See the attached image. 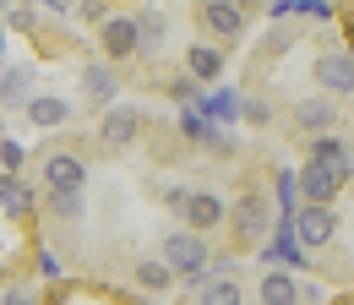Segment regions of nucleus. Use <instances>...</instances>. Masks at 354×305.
Instances as JSON below:
<instances>
[{"instance_id": "30", "label": "nucleus", "mask_w": 354, "mask_h": 305, "mask_svg": "<svg viewBox=\"0 0 354 305\" xmlns=\"http://www.w3.org/2000/svg\"><path fill=\"white\" fill-rule=\"evenodd\" d=\"M82 17H98V22H104V17H109V0H82Z\"/></svg>"}, {"instance_id": "34", "label": "nucleus", "mask_w": 354, "mask_h": 305, "mask_svg": "<svg viewBox=\"0 0 354 305\" xmlns=\"http://www.w3.org/2000/svg\"><path fill=\"white\" fill-rule=\"evenodd\" d=\"M0 278H6V267H0Z\"/></svg>"}, {"instance_id": "14", "label": "nucleus", "mask_w": 354, "mask_h": 305, "mask_svg": "<svg viewBox=\"0 0 354 305\" xmlns=\"http://www.w3.org/2000/svg\"><path fill=\"white\" fill-rule=\"evenodd\" d=\"M257 300H262V305H300V284H295V272H283V267L262 272V284H257Z\"/></svg>"}, {"instance_id": "3", "label": "nucleus", "mask_w": 354, "mask_h": 305, "mask_svg": "<svg viewBox=\"0 0 354 305\" xmlns=\"http://www.w3.org/2000/svg\"><path fill=\"white\" fill-rule=\"evenodd\" d=\"M223 218L234 223V234H240V246H257L267 240V229H272V218H267V202L251 191V196H240L234 207H223Z\"/></svg>"}, {"instance_id": "32", "label": "nucleus", "mask_w": 354, "mask_h": 305, "mask_svg": "<svg viewBox=\"0 0 354 305\" xmlns=\"http://www.w3.org/2000/svg\"><path fill=\"white\" fill-rule=\"evenodd\" d=\"M44 6H49V11H66V6H71V0H44Z\"/></svg>"}, {"instance_id": "18", "label": "nucleus", "mask_w": 354, "mask_h": 305, "mask_svg": "<svg viewBox=\"0 0 354 305\" xmlns=\"http://www.w3.org/2000/svg\"><path fill=\"white\" fill-rule=\"evenodd\" d=\"M196 305H245V295H240L234 272H218V278H202V300Z\"/></svg>"}, {"instance_id": "26", "label": "nucleus", "mask_w": 354, "mask_h": 305, "mask_svg": "<svg viewBox=\"0 0 354 305\" xmlns=\"http://www.w3.org/2000/svg\"><path fill=\"white\" fill-rule=\"evenodd\" d=\"M196 87H202V82H196V77L185 71V77H175V82H169V93H175L180 104H196Z\"/></svg>"}, {"instance_id": "20", "label": "nucleus", "mask_w": 354, "mask_h": 305, "mask_svg": "<svg viewBox=\"0 0 354 305\" xmlns=\"http://www.w3.org/2000/svg\"><path fill=\"white\" fill-rule=\"evenodd\" d=\"M44 207L60 218V223H77V218L88 213V207H82V191H49V196H44Z\"/></svg>"}, {"instance_id": "17", "label": "nucleus", "mask_w": 354, "mask_h": 305, "mask_svg": "<svg viewBox=\"0 0 354 305\" xmlns=\"http://www.w3.org/2000/svg\"><path fill=\"white\" fill-rule=\"evenodd\" d=\"M185 71L196 77V82H213L223 71V49H213V44H191V55H185Z\"/></svg>"}, {"instance_id": "10", "label": "nucleus", "mask_w": 354, "mask_h": 305, "mask_svg": "<svg viewBox=\"0 0 354 305\" xmlns=\"http://www.w3.org/2000/svg\"><path fill=\"white\" fill-rule=\"evenodd\" d=\"M202 28H207V33H218V39H240L245 17H240V6H234V0H202Z\"/></svg>"}, {"instance_id": "11", "label": "nucleus", "mask_w": 354, "mask_h": 305, "mask_svg": "<svg viewBox=\"0 0 354 305\" xmlns=\"http://www.w3.org/2000/svg\"><path fill=\"white\" fill-rule=\"evenodd\" d=\"M0 207L11 218H33V207H39V202H33V185L17 169H0Z\"/></svg>"}, {"instance_id": "19", "label": "nucleus", "mask_w": 354, "mask_h": 305, "mask_svg": "<svg viewBox=\"0 0 354 305\" xmlns=\"http://www.w3.org/2000/svg\"><path fill=\"white\" fill-rule=\"evenodd\" d=\"M278 261H289L295 272H300V267H310V257H306V246L295 240V223H289V218H278Z\"/></svg>"}, {"instance_id": "6", "label": "nucleus", "mask_w": 354, "mask_h": 305, "mask_svg": "<svg viewBox=\"0 0 354 305\" xmlns=\"http://www.w3.org/2000/svg\"><path fill=\"white\" fill-rule=\"evenodd\" d=\"M295 185H300V202H333L338 191H344V174H333V169H322L316 158H310L306 169L295 174Z\"/></svg>"}, {"instance_id": "16", "label": "nucleus", "mask_w": 354, "mask_h": 305, "mask_svg": "<svg viewBox=\"0 0 354 305\" xmlns=\"http://www.w3.org/2000/svg\"><path fill=\"white\" fill-rule=\"evenodd\" d=\"M33 82H39L33 66H11V71H0V104H6V109L28 104V98H33Z\"/></svg>"}, {"instance_id": "21", "label": "nucleus", "mask_w": 354, "mask_h": 305, "mask_svg": "<svg viewBox=\"0 0 354 305\" xmlns=\"http://www.w3.org/2000/svg\"><path fill=\"white\" fill-rule=\"evenodd\" d=\"M82 82H88V98H98V104H109V98H115V71H109L104 60H93L88 71H82Z\"/></svg>"}, {"instance_id": "25", "label": "nucleus", "mask_w": 354, "mask_h": 305, "mask_svg": "<svg viewBox=\"0 0 354 305\" xmlns=\"http://www.w3.org/2000/svg\"><path fill=\"white\" fill-rule=\"evenodd\" d=\"M0 169H22V142L0 136Z\"/></svg>"}, {"instance_id": "22", "label": "nucleus", "mask_w": 354, "mask_h": 305, "mask_svg": "<svg viewBox=\"0 0 354 305\" xmlns=\"http://www.w3.org/2000/svg\"><path fill=\"white\" fill-rule=\"evenodd\" d=\"M142 49H164V17L158 11H142L136 17V55Z\"/></svg>"}, {"instance_id": "12", "label": "nucleus", "mask_w": 354, "mask_h": 305, "mask_svg": "<svg viewBox=\"0 0 354 305\" xmlns=\"http://www.w3.org/2000/svg\"><path fill=\"white\" fill-rule=\"evenodd\" d=\"M22 109H28L33 131H55V126H66V120H71V104H66V98H55V93H33Z\"/></svg>"}, {"instance_id": "4", "label": "nucleus", "mask_w": 354, "mask_h": 305, "mask_svg": "<svg viewBox=\"0 0 354 305\" xmlns=\"http://www.w3.org/2000/svg\"><path fill=\"white\" fill-rule=\"evenodd\" d=\"M44 185L49 191H82V185H88V158H82V153H49L44 158Z\"/></svg>"}, {"instance_id": "23", "label": "nucleus", "mask_w": 354, "mask_h": 305, "mask_svg": "<svg viewBox=\"0 0 354 305\" xmlns=\"http://www.w3.org/2000/svg\"><path fill=\"white\" fill-rule=\"evenodd\" d=\"M136 284H142V289H169L175 272H169V261H164V257H158V261H136Z\"/></svg>"}, {"instance_id": "24", "label": "nucleus", "mask_w": 354, "mask_h": 305, "mask_svg": "<svg viewBox=\"0 0 354 305\" xmlns=\"http://www.w3.org/2000/svg\"><path fill=\"white\" fill-rule=\"evenodd\" d=\"M278 202H283V218H295V207H300V185H295V174H289V169L278 174Z\"/></svg>"}, {"instance_id": "27", "label": "nucleus", "mask_w": 354, "mask_h": 305, "mask_svg": "<svg viewBox=\"0 0 354 305\" xmlns=\"http://www.w3.org/2000/svg\"><path fill=\"white\" fill-rule=\"evenodd\" d=\"M240 115H245L251 126H267V120H272V109H267L262 98H245V104H240Z\"/></svg>"}, {"instance_id": "31", "label": "nucleus", "mask_w": 354, "mask_h": 305, "mask_svg": "<svg viewBox=\"0 0 354 305\" xmlns=\"http://www.w3.org/2000/svg\"><path fill=\"white\" fill-rule=\"evenodd\" d=\"M267 11H272V17H289V11H300V0H272Z\"/></svg>"}, {"instance_id": "28", "label": "nucleus", "mask_w": 354, "mask_h": 305, "mask_svg": "<svg viewBox=\"0 0 354 305\" xmlns=\"http://www.w3.org/2000/svg\"><path fill=\"white\" fill-rule=\"evenodd\" d=\"M0 305H39V295H33V289H6Z\"/></svg>"}, {"instance_id": "9", "label": "nucleus", "mask_w": 354, "mask_h": 305, "mask_svg": "<svg viewBox=\"0 0 354 305\" xmlns=\"http://www.w3.org/2000/svg\"><path fill=\"white\" fill-rule=\"evenodd\" d=\"M327 126H338V98H306V104H295V131L322 136Z\"/></svg>"}, {"instance_id": "7", "label": "nucleus", "mask_w": 354, "mask_h": 305, "mask_svg": "<svg viewBox=\"0 0 354 305\" xmlns=\"http://www.w3.org/2000/svg\"><path fill=\"white\" fill-rule=\"evenodd\" d=\"M98 39H104V55H109V60H131L136 55V17H104Z\"/></svg>"}, {"instance_id": "36", "label": "nucleus", "mask_w": 354, "mask_h": 305, "mask_svg": "<svg viewBox=\"0 0 354 305\" xmlns=\"http://www.w3.org/2000/svg\"><path fill=\"white\" fill-rule=\"evenodd\" d=\"M349 55H354V49H349Z\"/></svg>"}, {"instance_id": "13", "label": "nucleus", "mask_w": 354, "mask_h": 305, "mask_svg": "<svg viewBox=\"0 0 354 305\" xmlns=\"http://www.w3.org/2000/svg\"><path fill=\"white\" fill-rule=\"evenodd\" d=\"M136 131H142V109H109L104 115V126H98V136H104V147H126V142H136Z\"/></svg>"}, {"instance_id": "35", "label": "nucleus", "mask_w": 354, "mask_h": 305, "mask_svg": "<svg viewBox=\"0 0 354 305\" xmlns=\"http://www.w3.org/2000/svg\"><path fill=\"white\" fill-rule=\"evenodd\" d=\"M0 6H6V0H0Z\"/></svg>"}, {"instance_id": "15", "label": "nucleus", "mask_w": 354, "mask_h": 305, "mask_svg": "<svg viewBox=\"0 0 354 305\" xmlns=\"http://www.w3.org/2000/svg\"><path fill=\"white\" fill-rule=\"evenodd\" d=\"M310 158L322 164V169H333V174H344L349 180L354 174V153L338 142V136H310Z\"/></svg>"}, {"instance_id": "8", "label": "nucleus", "mask_w": 354, "mask_h": 305, "mask_svg": "<svg viewBox=\"0 0 354 305\" xmlns=\"http://www.w3.org/2000/svg\"><path fill=\"white\" fill-rule=\"evenodd\" d=\"M316 82L327 87L333 98L354 93V55H338V49H333V55H322V60H316Z\"/></svg>"}, {"instance_id": "29", "label": "nucleus", "mask_w": 354, "mask_h": 305, "mask_svg": "<svg viewBox=\"0 0 354 305\" xmlns=\"http://www.w3.org/2000/svg\"><path fill=\"white\" fill-rule=\"evenodd\" d=\"M39 272H44V278H60V257H55V251H39Z\"/></svg>"}, {"instance_id": "5", "label": "nucleus", "mask_w": 354, "mask_h": 305, "mask_svg": "<svg viewBox=\"0 0 354 305\" xmlns=\"http://www.w3.org/2000/svg\"><path fill=\"white\" fill-rule=\"evenodd\" d=\"M180 218L196 229V234H207V229H218L223 223V202L213 191H185V202H180Z\"/></svg>"}, {"instance_id": "1", "label": "nucleus", "mask_w": 354, "mask_h": 305, "mask_svg": "<svg viewBox=\"0 0 354 305\" xmlns=\"http://www.w3.org/2000/svg\"><path fill=\"white\" fill-rule=\"evenodd\" d=\"M164 261H169V272H175V278L202 284L213 257H207V240H202L196 229H180V234H169V240H164Z\"/></svg>"}, {"instance_id": "33", "label": "nucleus", "mask_w": 354, "mask_h": 305, "mask_svg": "<svg viewBox=\"0 0 354 305\" xmlns=\"http://www.w3.org/2000/svg\"><path fill=\"white\" fill-rule=\"evenodd\" d=\"M0 60H6V33H0Z\"/></svg>"}, {"instance_id": "2", "label": "nucleus", "mask_w": 354, "mask_h": 305, "mask_svg": "<svg viewBox=\"0 0 354 305\" xmlns=\"http://www.w3.org/2000/svg\"><path fill=\"white\" fill-rule=\"evenodd\" d=\"M289 223H295V240H300L306 251H322V246L338 240V213H333V202H300Z\"/></svg>"}]
</instances>
